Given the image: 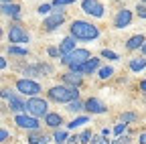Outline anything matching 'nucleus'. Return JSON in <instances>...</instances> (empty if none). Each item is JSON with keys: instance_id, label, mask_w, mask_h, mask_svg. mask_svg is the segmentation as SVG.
<instances>
[{"instance_id": "f257e3e1", "label": "nucleus", "mask_w": 146, "mask_h": 144, "mask_svg": "<svg viewBox=\"0 0 146 144\" xmlns=\"http://www.w3.org/2000/svg\"><path fill=\"white\" fill-rule=\"evenodd\" d=\"M69 35H73L77 41H96L100 37V29L94 23L75 19L71 23V27H69Z\"/></svg>"}, {"instance_id": "f03ea898", "label": "nucleus", "mask_w": 146, "mask_h": 144, "mask_svg": "<svg viewBox=\"0 0 146 144\" xmlns=\"http://www.w3.org/2000/svg\"><path fill=\"white\" fill-rule=\"evenodd\" d=\"M47 96H49L51 102L69 104V102H73V100L79 98V87H75V85H65V83H61V85H53L49 92H47Z\"/></svg>"}, {"instance_id": "7ed1b4c3", "label": "nucleus", "mask_w": 146, "mask_h": 144, "mask_svg": "<svg viewBox=\"0 0 146 144\" xmlns=\"http://www.w3.org/2000/svg\"><path fill=\"white\" fill-rule=\"evenodd\" d=\"M89 59H91V53L87 49H75V51H71V53H67V55L61 57V65L71 69V67H77V65H81V63H85Z\"/></svg>"}, {"instance_id": "20e7f679", "label": "nucleus", "mask_w": 146, "mask_h": 144, "mask_svg": "<svg viewBox=\"0 0 146 144\" xmlns=\"http://www.w3.org/2000/svg\"><path fill=\"white\" fill-rule=\"evenodd\" d=\"M27 114L35 116V118H45L49 114V104L47 100L39 98V96H33L27 100Z\"/></svg>"}, {"instance_id": "39448f33", "label": "nucleus", "mask_w": 146, "mask_h": 144, "mask_svg": "<svg viewBox=\"0 0 146 144\" xmlns=\"http://www.w3.org/2000/svg\"><path fill=\"white\" fill-rule=\"evenodd\" d=\"M14 87H16V92L21 94V96H29V98H33V96H39V94L43 92L41 83L33 81L31 77H21V79H16Z\"/></svg>"}, {"instance_id": "423d86ee", "label": "nucleus", "mask_w": 146, "mask_h": 144, "mask_svg": "<svg viewBox=\"0 0 146 144\" xmlns=\"http://www.w3.org/2000/svg\"><path fill=\"white\" fill-rule=\"evenodd\" d=\"M8 41H10V45H27L31 41V37L21 23H12L8 29Z\"/></svg>"}, {"instance_id": "0eeeda50", "label": "nucleus", "mask_w": 146, "mask_h": 144, "mask_svg": "<svg viewBox=\"0 0 146 144\" xmlns=\"http://www.w3.org/2000/svg\"><path fill=\"white\" fill-rule=\"evenodd\" d=\"M14 124L18 126L21 130H27V132H33V130H39L41 128V122H39V118H35V116H31V114H16L14 116Z\"/></svg>"}, {"instance_id": "6e6552de", "label": "nucleus", "mask_w": 146, "mask_h": 144, "mask_svg": "<svg viewBox=\"0 0 146 144\" xmlns=\"http://www.w3.org/2000/svg\"><path fill=\"white\" fill-rule=\"evenodd\" d=\"M63 23H65V10L59 8V10H53V12L47 16V19L43 21V29L51 33V31H57Z\"/></svg>"}, {"instance_id": "1a4fd4ad", "label": "nucleus", "mask_w": 146, "mask_h": 144, "mask_svg": "<svg viewBox=\"0 0 146 144\" xmlns=\"http://www.w3.org/2000/svg\"><path fill=\"white\" fill-rule=\"evenodd\" d=\"M81 10L89 16H96V19H104V4L100 2V0H81Z\"/></svg>"}, {"instance_id": "9d476101", "label": "nucleus", "mask_w": 146, "mask_h": 144, "mask_svg": "<svg viewBox=\"0 0 146 144\" xmlns=\"http://www.w3.org/2000/svg\"><path fill=\"white\" fill-rule=\"evenodd\" d=\"M100 65H102L100 57H91L89 61H85V63H81L77 67H71L69 71H75V73H81V75H91V73H96V71L100 69Z\"/></svg>"}, {"instance_id": "9b49d317", "label": "nucleus", "mask_w": 146, "mask_h": 144, "mask_svg": "<svg viewBox=\"0 0 146 144\" xmlns=\"http://www.w3.org/2000/svg\"><path fill=\"white\" fill-rule=\"evenodd\" d=\"M132 25V10L120 8L114 16V29H128Z\"/></svg>"}, {"instance_id": "f8f14e48", "label": "nucleus", "mask_w": 146, "mask_h": 144, "mask_svg": "<svg viewBox=\"0 0 146 144\" xmlns=\"http://www.w3.org/2000/svg\"><path fill=\"white\" fill-rule=\"evenodd\" d=\"M0 14L12 19L14 23H21V4L16 2H6V4H0Z\"/></svg>"}, {"instance_id": "ddd939ff", "label": "nucleus", "mask_w": 146, "mask_h": 144, "mask_svg": "<svg viewBox=\"0 0 146 144\" xmlns=\"http://www.w3.org/2000/svg\"><path fill=\"white\" fill-rule=\"evenodd\" d=\"M85 112H89L91 116L94 114H106L108 106L102 100H98V98H89V100H85Z\"/></svg>"}, {"instance_id": "4468645a", "label": "nucleus", "mask_w": 146, "mask_h": 144, "mask_svg": "<svg viewBox=\"0 0 146 144\" xmlns=\"http://www.w3.org/2000/svg\"><path fill=\"white\" fill-rule=\"evenodd\" d=\"M6 102H8V110H10V112H14V114H25V112H27V102H25L21 96L14 94V96H12L10 100H6Z\"/></svg>"}, {"instance_id": "2eb2a0df", "label": "nucleus", "mask_w": 146, "mask_h": 144, "mask_svg": "<svg viewBox=\"0 0 146 144\" xmlns=\"http://www.w3.org/2000/svg\"><path fill=\"white\" fill-rule=\"evenodd\" d=\"M77 39L75 37H73V35H69V37H65L61 43H59V51H61V57L63 55H67V53H71V51H75L77 47Z\"/></svg>"}, {"instance_id": "dca6fc26", "label": "nucleus", "mask_w": 146, "mask_h": 144, "mask_svg": "<svg viewBox=\"0 0 146 144\" xmlns=\"http://www.w3.org/2000/svg\"><path fill=\"white\" fill-rule=\"evenodd\" d=\"M61 79H63L65 85H75V87H79L83 83V75L81 73H75V71H67V73H63Z\"/></svg>"}, {"instance_id": "f3484780", "label": "nucleus", "mask_w": 146, "mask_h": 144, "mask_svg": "<svg viewBox=\"0 0 146 144\" xmlns=\"http://www.w3.org/2000/svg\"><path fill=\"white\" fill-rule=\"evenodd\" d=\"M45 124L49 126V128L57 130V128H61V124H63V116H61L59 112H49V114L45 116Z\"/></svg>"}, {"instance_id": "a211bd4d", "label": "nucleus", "mask_w": 146, "mask_h": 144, "mask_svg": "<svg viewBox=\"0 0 146 144\" xmlns=\"http://www.w3.org/2000/svg\"><path fill=\"white\" fill-rule=\"evenodd\" d=\"M144 43H146V37H144V35H134V37H130V39L126 41V49H128V51H140Z\"/></svg>"}, {"instance_id": "6ab92c4d", "label": "nucleus", "mask_w": 146, "mask_h": 144, "mask_svg": "<svg viewBox=\"0 0 146 144\" xmlns=\"http://www.w3.org/2000/svg\"><path fill=\"white\" fill-rule=\"evenodd\" d=\"M27 140H29V144H47L49 138H47L45 134H41L39 130H33V132H29Z\"/></svg>"}, {"instance_id": "aec40b11", "label": "nucleus", "mask_w": 146, "mask_h": 144, "mask_svg": "<svg viewBox=\"0 0 146 144\" xmlns=\"http://www.w3.org/2000/svg\"><path fill=\"white\" fill-rule=\"evenodd\" d=\"M128 67H130V71H134V73H138V71L146 69V57H136V59H130V63H128Z\"/></svg>"}, {"instance_id": "412c9836", "label": "nucleus", "mask_w": 146, "mask_h": 144, "mask_svg": "<svg viewBox=\"0 0 146 144\" xmlns=\"http://www.w3.org/2000/svg\"><path fill=\"white\" fill-rule=\"evenodd\" d=\"M8 55H14V57H29L31 51L25 49V47H18V45H8Z\"/></svg>"}, {"instance_id": "4be33fe9", "label": "nucleus", "mask_w": 146, "mask_h": 144, "mask_svg": "<svg viewBox=\"0 0 146 144\" xmlns=\"http://www.w3.org/2000/svg\"><path fill=\"white\" fill-rule=\"evenodd\" d=\"M83 110H85V102H81L79 98L67 104V112H71V114H79V112H83Z\"/></svg>"}, {"instance_id": "5701e85b", "label": "nucleus", "mask_w": 146, "mask_h": 144, "mask_svg": "<svg viewBox=\"0 0 146 144\" xmlns=\"http://www.w3.org/2000/svg\"><path fill=\"white\" fill-rule=\"evenodd\" d=\"M112 75H114V67H110V65L98 69V77H100V79H110Z\"/></svg>"}, {"instance_id": "b1692460", "label": "nucleus", "mask_w": 146, "mask_h": 144, "mask_svg": "<svg viewBox=\"0 0 146 144\" xmlns=\"http://www.w3.org/2000/svg\"><path fill=\"white\" fill-rule=\"evenodd\" d=\"M87 122H89L87 116H79V118H73V120L67 124V128H77V126H83V124H87Z\"/></svg>"}, {"instance_id": "393cba45", "label": "nucleus", "mask_w": 146, "mask_h": 144, "mask_svg": "<svg viewBox=\"0 0 146 144\" xmlns=\"http://www.w3.org/2000/svg\"><path fill=\"white\" fill-rule=\"evenodd\" d=\"M120 122H126V124H134V122H138V116H136L134 112H124V114L120 116Z\"/></svg>"}, {"instance_id": "a878e982", "label": "nucleus", "mask_w": 146, "mask_h": 144, "mask_svg": "<svg viewBox=\"0 0 146 144\" xmlns=\"http://www.w3.org/2000/svg\"><path fill=\"white\" fill-rule=\"evenodd\" d=\"M53 138H55V142H57V144H63V142L67 140V132L61 130V128H57V130L53 132Z\"/></svg>"}, {"instance_id": "bb28decb", "label": "nucleus", "mask_w": 146, "mask_h": 144, "mask_svg": "<svg viewBox=\"0 0 146 144\" xmlns=\"http://www.w3.org/2000/svg\"><path fill=\"white\" fill-rule=\"evenodd\" d=\"M102 59L118 61V59H120V55H118V53H114V51H110V49H104V51H102Z\"/></svg>"}, {"instance_id": "cd10ccee", "label": "nucleus", "mask_w": 146, "mask_h": 144, "mask_svg": "<svg viewBox=\"0 0 146 144\" xmlns=\"http://www.w3.org/2000/svg\"><path fill=\"white\" fill-rule=\"evenodd\" d=\"M89 144H112V140H108V136H104V134H98V136L91 138Z\"/></svg>"}, {"instance_id": "c85d7f7f", "label": "nucleus", "mask_w": 146, "mask_h": 144, "mask_svg": "<svg viewBox=\"0 0 146 144\" xmlns=\"http://www.w3.org/2000/svg\"><path fill=\"white\" fill-rule=\"evenodd\" d=\"M91 138H94V134H91V130H85L79 134V144H89Z\"/></svg>"}, {"instance_id": "c756f323", "label": "nucleus", "mask_w": 146, "mask_h": 144, "mask_svg": "<svg viewBox=\"0 0 146 144\" xmlns=\"http://www.w3.org/2000/svg\"><path fill=\"white\" fill-rule=\"evenodd\" d=\"M73 2H75V0H53V6L55 8H63V6H69V4H73Z\"/></svg>"}, {"instance_id": "7c9ffc66", "label": "nucleus", "mask_w": 146, "mask_h": 144, "mask_svg": "<svg viewBox=\"0 0 146 144\" xmlns=\"http://www.w3.org/2000/svg\"><path fill=\"white\" fill-rule=\"evenodd\" d=\"M12 96H14V92L10 87H2V89H0V98H2V100H10Z\"/></svg>"}, {"instance_id": "2f4dec72", "label": "nucleus", "mask_w": 146, "mask_h": 144, "mask_svg": "<svg viewBox=\"0 0 146 144\" xmlns=\"http://www.w3.org/2000/svg\"><path fill=\"white\" fill-rule=\"evenodd\" d=\"M112 144H132V138H130V136H122V134H120Z\"/></svg>"}, {"instance_id": "473e14b6", "label": "nucleus", "mask_w": 146, "mask_h": 144, "mask_svg": "<svg viewBox=\"0 0 146 144\" xmlns=\"http://www.w3.org/2000/svg\"><path fill=\"white\" fill-rule=\"evenodd\" d=\"M126 128H128V124H126V122H120L116 128H114V134H116V136H120V134H124V132H126Z\"/></svg>"}, {"instance_id": "72a5a7b5", "label": "nucleus", "mask_w": 146, "mask_h": 144, "mask_svg": "<svg viewBox=\"0 0 146 144\" xmlns=\"http://www.w3.org/2000/svg\"><path fill=\"white\" fill-rule=\"evenodd\" d=\"M47 55L55 59V57H61V51H59V47H49L47 49Z\"/></svg>"}, {"instance_id": "f704fd0d", "label": "nucleus", "mask_w": 146, "mask_h": 144, "mask_svg": "<svg viewBox=\"0 0 146 144\" xmlns=\"http://www.w3.org/2000/svg\"><path fill=\"white\" fill-rule=\"evenodd\" d=\"M51 8H53V4H41L36 12H39V14H51V12H53Z\"/></svg>"}, {"instance_id": "c9c22d12", "label": "nucleus", "mask_w": 146, "mask_h": 144, "mask_svg": "<svg viewBox=\"0 0 146 144\" xmlns=\"http://www.w3.org/2000/svg\"><path fill=\"white\" fill-rule=\"evenodd\" d=\"M136 12H138V16H140V19H146V6H144V2H138Z\"/></svg>"}, {"instance_id": "e433bc0d", "label": "nucleus", "mask_w": 146, "mask_h": 144, "mask_svg": "<svg viewBox=\"0 0 146 144\" xmlns=\"http://www.w3.org/2000/svg\"><path fill=\"white\" fill-rule=\"evenodd\" d=\"M10 138V134H8V130H4V128H0V144H2L4 140H8Z\"/></svg>"}, {"instance_id": "4c0bfd02", "label": "nucleus", "mask_w": 146, "mask_h": 144, "mask_svg": "<svg viewBox=\"0 0 146 144\" xmlns=\"http://www.w3.org/2000/svg\"><path fill=\"white\" fill-rule=\"evenodd\" d=\"M6 67H8V61H6L2 55H0V71H2V69H6Z\"/></svg>"}, {"instance_id": "58836bf2", "label": "nucleus", "mask_w": 146, "mask_h": 144, "mask_svg": "<svg viewBox=\"0 0 146 144\" xmlns=\"http://www.w3.org/2000/svg\"><path fill=\"white\" fill-rule=\"evenodd\" d=\"M138 140H140V144H146V132H142V134L138 136Z\"/></svg>"}, {"instance_id": "ea45409f", "label": "nucleus", "mask_w": 146, "mask_h": 144, "mask_svg": "<svg viewBox=\"0 0 146 144\" xmlns=\"http://www.w3.org/2000/svg\"><path fill=\"white\" fill-rule=\"evenodd\" d=\"M102 134H104V136H108V138H110V134H112V130H110V128H104V130H102Z\"/></svg>"}, {"instance_id": "a19ab883", "label": "nucleus", "mask_w": 146, "mask_h": 144, "mask_svg": "<svg viewBox=\"0 0 146 144\" xmlns=\"http://www.w3.org/2000/svg\"><path fill=\"white\" fill-rule=\"evenodd\" d=\"M140 92H146V79H144V81L140 83Z\"/></svg>"}, {"instance_id": "79ce46f5", "label": "nucleus", "mask_w": 146, "mask_h": 144, "mask_svg": "<svg viewBox=\"0 0 146 144\" xmlns=\"http://www.w3.org/2000/svg\"><path fill=\"white\" fill-rule=\"evenodd\" d=\"M140 51H142V55H144V57H146V43H144V45H142V49H140Z\"/></svg>"}, {"instance_id": "37998d69", "label": "nucleus", "mask_w": 146, "mask_h": 144, "mask_svg": "<svg viewBox=\"0 0 146 144\" xmlns=\"http://www.w3.org/2000/svg\"><path fill=\"white\" fill-rule=\"evenodd\" d=\"M6 2H14V0H0V4H6Z\"/></svg>"}, {"instance_id": "c03bdc74", "label": "nucleus", "mask_w": 146, "mask_h": 144, "mask_svg": "<svg viewBox=\"0 0 146 144\" xmlns=\"http://www.w3.org/2000/svg\"><path fill=\"white\" fill-rule=\"evenodd\" d=\"M142 100H144V102H146V92H144V98H142Z\"/></svg>"}, {"instance_id": "a18cd8bd", "label": "nucleus", "mask_w": 146, "mask_h": 144, "mask_svg": "<svg viewBox=\"0 0 146 144\" xmlns=\"http://www.w3.org/2000/svg\"><path fill=\"white\" fill-rule=\"evenodd\" d=\"M0 37H2V27H0Z\"/></svg>"}, {"instance_id": "49530a36", "label": "nucleus", "mask_w": 146, "mask_h": 144, "mask_svg": "<svg viewBox=\"0 0 146 144\" xmlns=\"http://www.w3.org/2000/svg\"><path fill=\"white\" fill-rule=\"evenodd\" d=\"M140 2H144V4H146V0H140Z\"/></svg>"}]
</instances>
